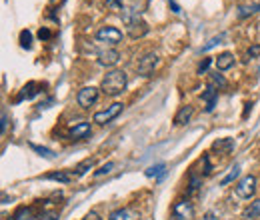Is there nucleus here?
<instances>
[{"instance_id": "nucleus-1", "label": "nucleus", "mask_w": 260, "mask_h": 220, "mask_svg": "<svg viewBox=\"0 0 260 220\" xmlns=\"http://www.w3.org/2000/svg\"><path fill=\"white\" fill-rule=\"evenodd\" d=\"M128 84V76L124 70L114 68L110 72H106V76L100 82V90L106 94V96H120V94L126 90Z\"/></svg>"}, {"instance_id": "nucleus-2", "label": "nucleus", "mask_w": 260, "mask_h": 220, "mask_svg": "<svg viewBox=\"0 0 260 220\" xmlns=\"http://www.w3.org/2000/svg\"><path fill=\"white\" fill-rule=\"evenodd\" d=\"M158 64H160V56H158L154 50H148V52H144V54L138 58L136 70H138L140 76H152Z\"/></svg>"}, {"instance_id": "nucleus-3", "label": "nucleus", "mask_w": 260, "mask_h": 220, "mask_svg": "<svg viewBox=\"0 0 260 220\" xmlns=\"http://www.w3.org/2000/svg\"><path fill=\"white\" fill-rule=\"evenodd\" d=\"M98 96H100V88H94V86H84L78 90L76 94V102L80 108L88 110L90 106H94L98 102Z\"/></svg>"}, {"instance_id": "nucleus-4", "label": "nucleus", "mask_w": 260, "mask_h": 220, "mask_svg": "<svg viewBox=\"0 0 260 220\" xmlns=\"http://www.w3.org/2000/svg\"><path fill=\"white\" fill-rule=\"evenodd\" d=\"M172 220H194V206L188 198H180L172 204Z\"/></svg>"}, {"instance_id": "nucleus-5", "label": "nucleus", "mask_w": 260, "mask_h": 220, "mask_svg": "<svg viewBox=\"0 0 260 220\" xmlns=\"http://www.w3.org/2000/svg\"><path fill=\"white\" fill-rule=\"evenodd\" d=\"M254 192H256V178H254L252 174L244 176V178L234 186V194H236L238 198H242V200H250V198L254 196Z\"/></svg>"}, {"instance_id": "nucleus-6", "label": "nucleus", "mask_w": 260, "mask_h": 220, "mask_svg": "<svg viewBox=\"0 0 260 220\" xmlns=\"http://www.w3.org/2000/svg\"><path fill=\"white\" fill-rule=\"evenodd\" d=\"M122 110H124V104H122V102H114V104L106 106L104 110L96 112V114H94V122L100 124V126H102V124H108V122H112L114 118H116Z\"/></svg>"}, {"instance_id": "nucleus-7", "label": "nucleus", "mask_w": 260, "mask_h": 220, "mask_svg": "<svg viewBox=\"0 0 260 220\" xmlns=\"http://www.w3.org/2000/svg\"><path fill=\"white\" fill-rule=\"evenodd\" d=\"M96 40L108 42V44H120L122 42V32L116 26H102L96 32Z\"/></svg>"}, {"instance_id": "nucleus-8", "label": "nucleus", "mask_w": 260, "mask_h": 220, "mask_svg": "<svg viewBox=\"0 0 260 220\" xmlns=\"http://www.w3.org/2000/svg\"><path fill=\"white\" fill-rule=\"evenodd\" d=\"M110 220H142L140 212L132 206H124V208H118L110 212Z\"/></svg>"}, {"instance_id": "nucleus-9", "label": "nucleus", "mask_w": 260, "mask_h": 220, "mask_svg": "<svg viewBox=\"0 0 260 220\" xmlns=\"http://www.w3.org/2000/svg\"><path fill=\"white\" fill-rule=\"evenodd\" d=\"M118 60H120V52L118 50H114V48H106L98 54V62L102 66H114V64H118Z\"/></svg>"}, {"instance_id": "nucleus-10", "label": "nucleus", "mask_w": 260, "mask_h": 220, "mask_svg": "<svg viewBox=\"0 0 260 220\" xmlns=\"http://www.w3.org/2000/svg\"><path fill=\"white\" fill-rule=\"evenodd\" d=\"M126 30H128V36H130V38H140V36H144V34L148 32V24L144 22L142 18H138V20L130 22V24L126 26Z\"/></svg>"}, {"instance_id": "nucleus-11", "label": "nucleus", "mask_w": 260, "mask_h": 220, "mask_svg": "<svg viewBox=\"0 0 260 220\" xmlns=\"http://www.w3.org/2000/svg\"><path fill=\"white\" fill-rule=\"evenodd\" d=\"M202 100L206 102L204 110H206V112H212V110H214V106H216V100H218V88H214L212 84H208V86H206V90L202 92Z\"/></svg>"}, {"instance_id": "nucleus-12", "label": "nucleus", "mask_w": 260, "mask_h": 220, "mask_svg": "<svg viewBox=\"0 0 260 220\" xmlns=\"http://www.w3.org/2000/svg\"><path fill=\"white\" fill-rule=\"evenodd\" d=\"M234 54L232 52H222V54H218L216 56V60H214V64H216V68H218V72H224V70H230L234 66Z\"/></svg>"}, {"instance_id": "nucleus-13", "label": "nucleus", "mask_w": 260, "mask_h": 220, "mask_svg": "<svg viewBox=\"0 0 260 220\" xmlns=\"http://www.w3.org/2000/svg\"><path fill=\"white\" fill-rule=\"evenodd\" d=\"M40 88H42L40 82H28V84L22 88V92L18 94V98H16L14 102H22V100H30V98H34L36 94L40 92Z\"/></svg>"}, {"instance_id": "nucleus-14", "label": "nucleus", "mask_w": 260, "mask_h": 220, "mask_svg": "<svg viewBox=\"0 0 260 220\" xmlns=\"http://www.w3.org/2000/svg\"><path fill=\"white\" fill-rule=\"evenodd\" d=\"M90 132H92L90 122H78L76 126L70 128V138H72V140H80V138L90 136Z\"/></svg>"}, {"instance_id": "nucleus-15", "label": "nucleus", "mask_w": 260, "mask_h": 220, "mask_svg": "<svg viewBox=\"0 0 260 220\" xmlns=\"http://www.w3.org/2000/svg\"><path fill=\"white\" fill-rule=\"evenodd\" d=\"M192 114H194V108L192 106H182L176 114H174V124L176 126H182V124H186V122H190V118H192Z\"/></svg>"}, {"instance_id": "nucleus-16", "label": "nucleus", "mask_w": 260, "mask_h": 220, "mask_svg": "<svg viewBox=\"0 0 260 220\" xmlns=\"http://www.w3.org/2000/svg\"><path fill=\"white\" fill-rule=\"evenodd\" d=\"M214 150H218V154H230L234 150V140L232 138H218L214 144H212Z\"/></svg>"}, {"instance_id": "nucleus-17", "label": "nucleus", "mask_w": 260, "mask_h": 220, "mask_svg": "<svg viewBox=\"0 0 260 220\" xmlns=\"http://www.w3.org/2000/svg\"><path fill=\"white\" fill-rule=\"evenodd\" d=\"M44 178H46V180H56V182L68 184V182H72V180H74V174L64 172V170H58V172H50V174H46Z\"/></svg>"}, {"instance_id": "nucleus-18", "label": "nucleus", "mask_w": 260, "mask_h": 220, "mask_svg": "<svg viewBox=\"0 0 260 220\" xmlns=\"http://www.w3.org/2000/svg\"><path fill=\"white\" fill-rule=\"evenodd\" d=\"M242 218L244 220H254V218H260V198L250 202V206L242 212Z\"/></svg>"}, {"instance_id": "nucleus-19", "label": "nucleus", "mask_w": 260, "mask_h": 220, "mask_svg": "<svg viewBox=\"0 0 260 220\" xmlns=\"http://www.w3.org/2000/svg\"><path fill=\"white\" fill-rule=\"evenodd\" d=\"M92 166H94V158H86V160H82L80 164L74 166V172H72V174H74V176H84Z\"/></svg>"}, {"instance_id": "nucleus-20", "label": "nucleus", "mask_w": 260, "mask_h": 220, "mask_svg": "<svg viewBox=\"0 0 260 220\" xmlns=\"http://www.w3.org/2000/svg\"><path fill=\"white\" fill-rule=\"evenodd\" d=\"M226 38V32H220V34H216V36H212V38H208V42L202 46V52H208V50H212L214 46H218V44H222V40Z\"/></svg>"}, {"instance_id": "nucleus-21", "label": "nucleus", "mask_w": 260, "mask_h": 220, "mask_svg": "<svg viewBox=\"0 0 260 220\" xmlns=\"http://www.w3.org/2000/svg\"><path fill=\"white\" fill-rule=\"evenodd\" d=\"M164 172H166V166H164V164H154V166H148L146 170H144V174H146L148 178H152V176L162 178V176H164Z\"/></svg>"}, {"instance_id": "nucleus-22", "label": "nucleus", "mask_w": 260, "mask_h": 220, "mask_svg": "<svg viewBox=\"0 0 260 220\" xmlns=\"http://www.w3.org/2000/svg\"><path fill=\"white\" fill-rule=\"evenodd\" d=\"M208 84H212L214 88H220V90H224V88H228V80L222 76V74H210V80H208Z\"/></svg>"}, {"instance_id": "nucleus-23", "label": "nucleus", "mask_w": 260, "mask_h": 220, "mask_svg": "<svg viewBox=\"0 0 260 220\" xmlns=\"http://www.w3.org/2000/svg\"><path fill=\"white\" fill-rule=\"evenodd\" d=\"M238 176H240V166H238V164H234L232 168H230V172H228V174L220 180V184H222V186H226L228 182H234V178H238Z\"/></svg>"}, {"instance_id": "nucleus-24", "label": "nucleus", "mask_w": 260, "mask_h": 220, "mask_svg": "<svg viewBox=\"0 0 260 220\" xmlns=\"http://www.w3.org/2000/svg\"><path fill=\"white\" fill-rule=\"evenodd\" d=\"M20 46L26 48V50L32 48V34H30V30H22V32H20Z\"/></svg>"}, {"instance_id": "nucleus-25", "label": "nucleus", "mask_w": 260, "mask_h": 220, "mask_svg": "<svg viewBox=\"0 0 260 220\" xmlns=\"http://www.w3.org/2000/svg\"><path fill=\"white\" fill-rule=\"evenodd\" d=\"M258 10H260V2L258 4H250V6H240L238 8V18H246V16H250V14H254Z\"/></svg>"}, {"instance_id": "nucleus-26", "label": "nucleus", "mask_w": 260, "mask_h": 220, "mask_svg": "<svg viewBox=\"0 0 260 220\" xmlns=\"http://www.w3.org/2000/svg\"><path fill=\"white\" fill-rule=\"evenodd\" d=\"M30 148H32L34 152H38L40 156H44V158H48V160H52V158H54V156H56V154H54V152H52L50 148H46V146H38V144H30Z\"/></svg>"}, {"instance_id": "nucleus-27", "label": "nucleus", "mask_w": 260, "mask_h": 220, "mask_svg": "<svg viewBox=\"0 0 260 220\" xmlns=\"http://www.w3.org/2000/svg\"><path fill=\"white\" fill-rule=\"evenodd\" d=\"M198 186H200V180H198V176H190V188H188V194H196L198 192Z\"/></svg>"}, {"instance_id": "nucleus-28", "label": "nucleus", "mask_w": 260, "mask_h": 220, "mask_svg": "<svg viewBox=\"0 0 260 220\" xmlns=\"http://www.w3.org/2000/svg\"><path fill=\"white\" fill-rule=\"evenodd\" d=\"M114 166H116V164H114V162H106L104 166H100L96 172H94V176H102V174H108V172H112V168Z\"/></svg>"}, {"instance_id": "nucleus-29", "label": "nucleus", "mask_w": 260, "mask_h": 220, "mask_svg": "<svg viewBox=\"0 0 260 220\" xmlns=\"http://www.w3.org/2000/svg\"><path fill=\"white\" fill-rule=\"evenodd\" d=\"M210 64H212V58H204V60L200 62V66H198V74H204Z\"/></svg>"}, {"instance_id": "nucleus-30", "label": "nucleus", "mask_w": 260, "mask_h": 220, "mask_svg": "<svg viewBox=\"0 0 260 220\" xmlns=\"http://www.w3.org/2000/svg\"><path fill=\"white\" fill-rule=\"evenodd\" d=\"M106 4L110 8H114V10H124V2H122V0H106Z\"/></svg>"}, {"instance_id": "nucleus-31", "label": "nucleus", "mask_w": 260, "mask_h": 220, "mask_svg": "<svg viewBox=\"0 0 260 220\" xmlns=\"http://www.w3.org/2000/svg\"><path fill=\"white\" fill-rule=\"evenodd\" d=\"M246 54H248V58H258L260 56V44H252Z\"/></svg>"}, {"instance_id": "nucleus-32", "label": "nucleus", "mask_w": 260, "mask_h": 220, "mask_svg": "<svg viewBox=\"0 0 260 220\" xmlns=\"http://www.w3.org/2000/svg\"><path fill=\"white\" fill-rule=\"evenodd\" d=\"M50 36H52V34H50L48 28H40V30H38V38H40V40H48Z\"/></svg>"}, {"instance_id": "nucleus-33", "label": "nucleus", "mask_w": 260, "mask_h": 220, "mask_svg": "<svg viewBox=\"0 0 260 220\" xmlns=\"http://www.w3.org/2000/svg\"><path fill=\"white\" fill-rule=\"evenodd\" d=\"M6 126H8V114L2 112V134H6Z\"/></svg>"}, {"instance_id": "nucleus-34", "label": "nucleus", "mask_w": 260, "mask_h": 220, "mask_svg": "<svg viewBox=\"0 0 260 220\" xmlns=\"http://www.w3.org/2000/svg\"><path fill=\"white\" fill-rule=\"evenodd\" d=\"M82 220H102V218H100V216H98L96 212H88V214H86V216H84Z\"/></svg>"}, {"instance_id": "nucleus-35", "label": "nucleus", "mask_w": 260, "mask_h": 220, "mask_svg": "<svg viewBox=\"0 0 260 220\" xmlns=\"http://www.w3.org/2000/svg\"><path fill=\"white\" fill-rule=\"evenodd\" d=\"M212 172V166H210V160L208 156H204V174H210Z\"/></svg>"}, {"instance_id": "nucleus-36", "label": "nucleus", "mask_w": 260, "mask_h": 220, "mask_svg": "<svg viewBox=\"0 0 260 220\" xmlns=\"http://www.w3.org/2000/svg\"><path fill=\"white\" fill-rule=\"evenodd\" d=\"M168 4L172 6V12H180V6L174 2V0H168Z\"/></svg>"}]
</instances>
